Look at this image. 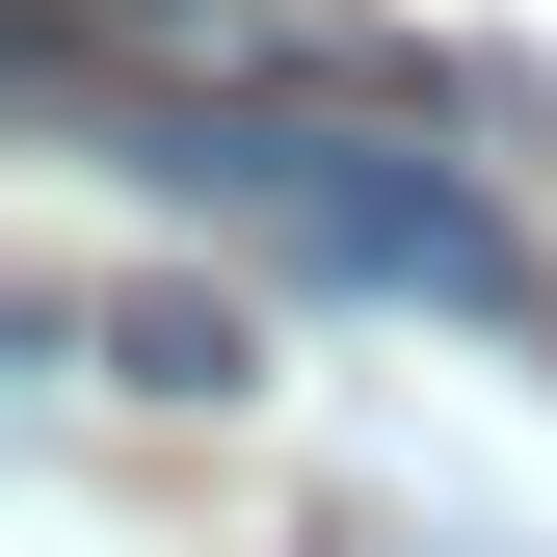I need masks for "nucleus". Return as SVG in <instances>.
<instances>
[{
	"label": "nucleus",
	"mask_w": 557,
	"mask_h": 557,
	"mask_svg": "<svg viewBox=\"0 0 557 557\" xmlns=\"http://www.w3.org/2000/svg\"><path fill=\"white\" fill-rule=\"evenodd\" d=\"M107 345V398H265V319L239 293H133V319H81Z\"/></svg>",
	"instance_id": "nucleus-2"
},
{
	"label": "nucleus",
	"mask_w": 557,
	"mask_h": 557,
	"mask_svg": "<svg viewBox=\"0 0 557 557\" xmlns=\"http://www.w3.org/2000/svg\"><path fill=\"white\" fill-rule=\"evenodd\" d=\"M107 160H160L186 213H239V239H293L345 265V293H398V319H478V345H557V265L478 213V186L398 133L372 81H239V107H81Z\"/></svg>",
	"instance_id": "nucleus-1"
}]
</instances>
